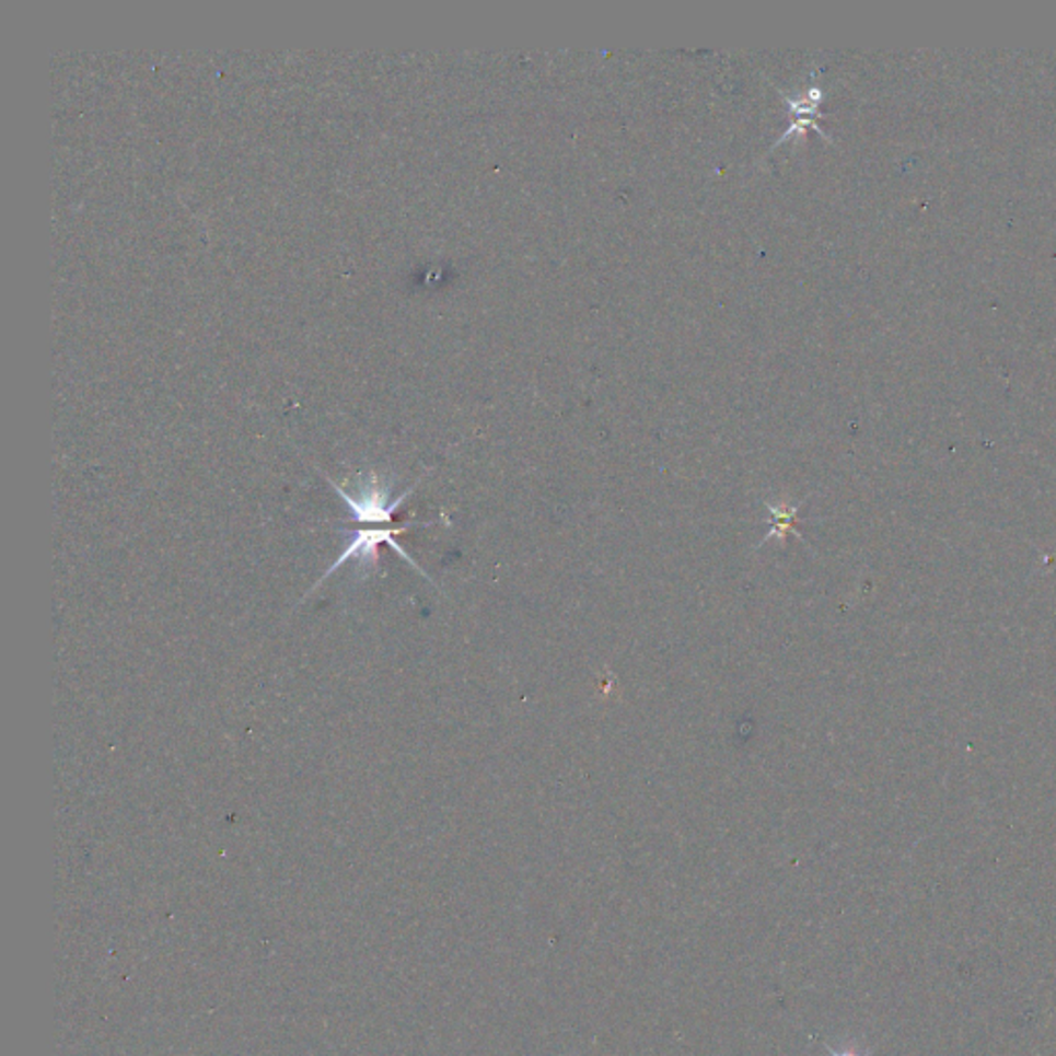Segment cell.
<instances>
[{
  "mask_svg": "<svg viewBox=\"0 0 1056 1056\" xmlns=\"http://www.w3.org/2000/svg\"><path fill=\"white\" fill-rule=\"evenodd\" d=\"M822 1044H824V1048L829 1053V1056H869L873 1053V1048H869L867 1053H857V1051H836L834 1046H829L825 1042H822Z\"/></svg>",
  "mask_w": 1056,
  "mask_h": 1056,
  "instance_id": "cell-3",
  "label": "cell"
},
{
  "mask_svg": "<svg viewBox=\"0 0 1056 1056\" xmlns=\"http://www.w3.org/2000/svg\"><path fill=\"white\" fill-rule=\"evenodd\" d=\"M411 526H417V522L398 526V529H361V531H356L351 541L347 543V547L343 549V554L337 557V561L323 573V578L316 582V587H312V589L307 591V594H312V592L316 591V589L323 584L324 580H328L330 576L339 572L340 568H343L347 561H358L359 568H363V570H378V566H380L378 545H382V543L391 545V549H393L396 556L403 557L407 564H411L415 572L421 573L423 578L431 580L430 576L419 568V564H417V561L398 545V541H396V537H398L401 533H405V531L411 529Z\"/></svg>",
  "mask_w": 1056,
  "mask_h": 1056,
  "instance_id": "cell-2",
  "label": "cell"
},
{
  "mask_svg": "<svg viewBox=\"0 0 1056 1056\" xmlns=\"http://www.w3.org/2000/svg\"><path fill=\"white\" fill-rule=\"evenodd\" d=\"M328 485L337 491L340 500L351 510L353 519L358 522H391L394 512L401 508V503L407 500L415 491V485L407 491L393 496V481L384 479L378 471H361L353 479L356 494L347 491L343 485L335 484L330 477H326Z\"/></svg>",
  "mask_w": 1056,
  "mask_h": 1056,
  "instance_id": "cell-1",
  "label": "cell"
}]
</instances>
